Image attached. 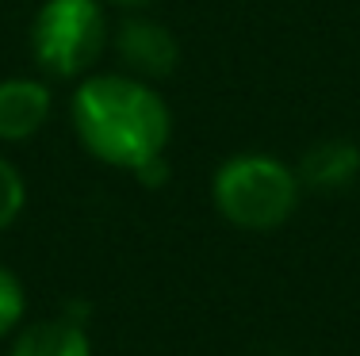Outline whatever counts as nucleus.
I'll return each mask as SVG.
<instances>
[{"instance_id":"obj_5","label":"nucleus","mask_w":360,"mask_h":356,"mask_svg":"<svg viewBox=\"0 0 360 356\" xmlns=\"http://www.w3.org/2000/svg\"><path fill=\"white\" fill-rule=\"evenodd\" d=\"M54 92L39 77L0 81V142H27L50 123Z\"/></svg>"},{"instance_id":"obj_2","label":"nucleus","mask_w":360,"mask_h":356,"mask_svg":"<svg viewBox=\"0 0 360 356\" xmlns=\"http://www.w3.org/2000/svg\"><path fill=\"white\" fill-rule=\"evenodd\" d=\"M303 184L288 161L272 154H234L219 165L211 180V199L230 226L276 230L299 207Z\"/></svg>"},{"instance_id":"obj_7","label":"nucleus","mask_w":360,"mask_h":356,"mask_svg":"<svg viewBox=\"0 0 360 356\" xmlns=\"http://www.w3.org/2000/svg\"><path fill=\"white\" fill-rule=\"evenodd\" d=\"M295 173L307 192H345L360 176V146L349 138L314 142L303 154Z\"/></svg>"},{"instance_id":"obj_3","label":"nucleus","mask_w":360,"mask_h":356,"mask_svg":"<svg viewBox=\"0 0 360 356\" xmlns=\"http://www.w3.org/2000/svg\"><path fill=\"white\" fill-rule=\"evenodd\" d=\"M108 42V15L96 0H42L31 20V54L46 77L73 81L96 65Z\"/></svg>"},{"instance_id":"obj_11","label":"nucleus","mask_w":360,"mask_h":356,"mask_svg":"<svg viewBox=\"0 0 360 356\" xmlns=\"http://www.w3.org/2000/svg\"><path fill=\"white\" fill-rule=\"evenodd\" d=\"M111 4H115V8H146L150 0H111Z\"/></svg>"},{"instance_id":"obj_1","label":"nucleus","mask_w":360,"mask_h":356,"mask_svg":"<svg viewBox=\"0 0 360 356\" xmlns=\"http://www.w3.org/2000/svg\"><path fill=\"white\" fill-rule=\"evenodd\" d=\"M70 123L77 142L111 169H142L161 157L173 138L169 104L150 81L131 73H89L70 96Z\"/></svg>"},{"instance_id":"obj_8","label":"nucleus","mask_w":360,"mask_h":356,"mask_svg":"<svg viewBox=\"0 0 360 356\" xmlns=\"http://www.w3.org/2000/svg\"><path fill=\"white\" fill-rule=\"evenodd\" d=\"M23 315H27V291H23L20 276L12 268L0 265V337L15 334Z\"/></svg>"},{"instance_id":"obj_9","label":"nucleus","mask_w":360,"mask_h":356,"mask_svg":"<svg viewBox=\"0 0 360 356\" xmlns=\"http://www.w3.org/2000/svg\"><path fill=\"white\" fill-rule=\"evenodd\" d=\"M23 203H27V180L12 161L0 157V230H8L20 218Z\"/></svg>"},{"instance_id":"obj_4","label":"nucleus","mask_w":360,"mask_h":356,"mask_svg":"<svg viewBox=\"0 0 360 356\" xmlns=\"http://www.w3.org/2000/svg\"><path fill=\"white\" fill-rule=\"evenodd\" d=\"M115 54L123 58L127 73L142 81H161L176 70L180 62V42L165 23L150 15H131L115 31Z\"/></svg>"},{"instance_id":"obj_10","label":"nucleus","mask_w":360,"mask_h":356,"mask_svg":"<svg viewBox=\"0 0 360 356\" xmlns=\"http://www.w3.org/2000/svg\"><path fill=\"white\" fill-rule=\"evenodd\" d=\"M134 176H139V184H146V188H161V184L169 180V161H165V154L153 157V161H146L142 169H134Z\"/></svg>"},{"instance_id":"obj_6","label":"nucleus","mask_w":360,"mask_h":356,"mask_svg":"<svg viewBox=\"0 0 360 356\" xmlns=\"http://www.w3.org/2000/svg\"><path fill=\"white\" fill-rule=\"evenodd\" d=\"M8 356H92V341H89V329H84V310H65L58 318L20 326Z\"/></svg>"}]
</instances>
